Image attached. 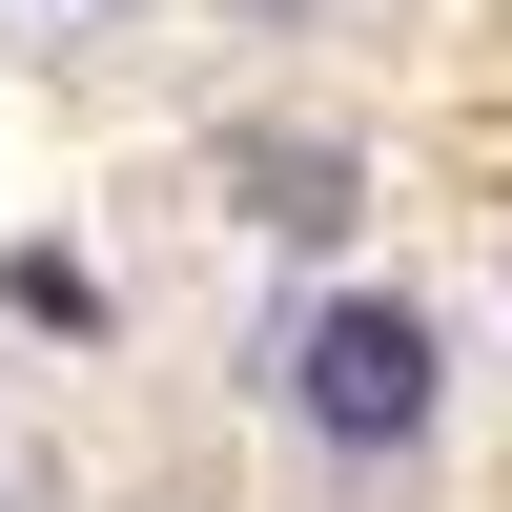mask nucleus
<instances>
[{
	"mask_svg": "<svg viewBox=\"0 0 512 512\" xmlns=\"http://www.w3.org/2000/svg\"><path fill=\"white\" fill-rule=\"evenodd\" d=\"M267 410H287V451H308L328 492L431 472L451 451V308L431 287H308L287 349H267Z\"/></svg>",
	"mask_w": 512,
	"mask_h": 512,
	"instance_id": "nucleus-1",
	"label": "nucleus"
},
{
	"mask_svg": "<svg viewBox=\"0 0 512 512\" xmlns=\"http://www.w3.org/2000/svg\"><path fill=\"white\" fill-rule=\"evenodd\" d=\"M21 21H82V0H21Z\"/></svg>",
	"mask_w": 512,
	"mask_h": 512,
	"instance_id": "nucleus-2",
	"label": "nucleus"
}]
</instances>
